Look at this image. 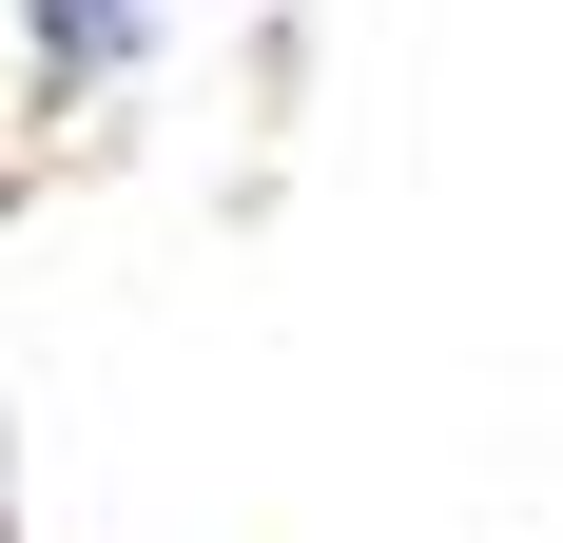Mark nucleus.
Masks as SVG:
<instances>
[{
  "mask_svg": "<svg viewBox=\"0 0 563 543\" xmlns=\"http://www.w3.org/2000/svg\"><path fill=\"white\" fill-rule=\"evenodd\" d=\"M40 20V78H136V40H156V0H20Z\"/></svg>",
  "mask_w": 563,
  "mask_h": 543,
  "instance_id": "1",
  "label": "nucleus"
}]
</instances>
